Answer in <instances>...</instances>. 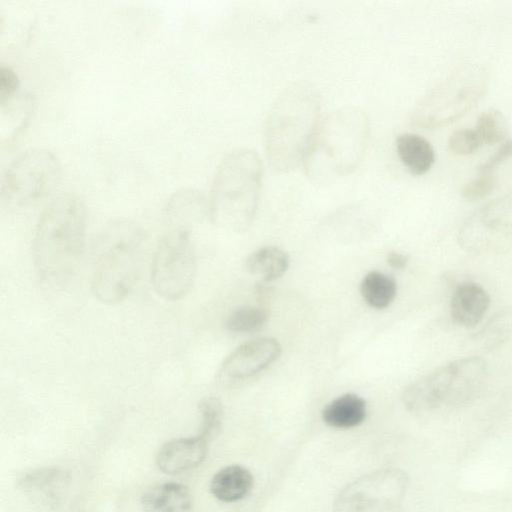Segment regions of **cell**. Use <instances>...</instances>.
Here are the masks:
<instances>
[{
    "label": "cell",
    "mask_w": 512,
    "mask_h": 512,
    "mask_svg": "<svg viewBox=\"0 0 512 512\" xmlns=\"http://www.w3.org/2000/svg\"><path fill=\"white\" fill-rule=\"evenodd\" d=\"M86 227V207L76 195H61L45 207L32 243L35 272L44 288L63 289L75 276L84 252Z\"/></svg>",
    "instance_id": "cell-1"
},
{
    "label": "cell",
    "mask_w": 512,
    "mask_h": 512,
    "mask_svg": "<svg viewBox=\"0 0 512 512\" xmlns=\"http://www.w3.org/2000/svg\"><path fill=\"white\" fill-rule=\"evenodd\" d=\"M320 96L307 83L288 87L273 104L265 126V149L271 166L281 172L303 164L319 125Z\"/></svg>",
    "instance_id": "cell-2"
},
{
    "label": "cell",
    "mask_w": 512,
    "mask_h": 512,
    "mask_svg": "<svg viewBox=\"0 0 512 512\" xmlns=\"http://www.w3.org/2000/svg\"><path fill=\"white\" fill-rule=\"evenodd\" d=\"M144 233L128 219L107 223L94 243L91 290L105 304L125 299L141 271Z\"/></svg>",
    "instance_id": "cell-3"
},
{
    "label": "cell",
    "mask_w": 512,
    "mask_h": 512,
    "mask_svg": "<svg viewBox=\"0 0 512 512\" xmlns=\"http://www.w3.org/2000/svg\"><path fill=\"white\" fill-rule=\"evenodd\" d=\"M262 179L257 153L237 149L229 153L215 173L209 199L212 221L228 230L243 231L256 213Z\"/></svg>",
    "instance_id": "cell-4"
},
{
    "label": "cell",
    "mask_w": 512,
    "mask_h": 512,
    "mask_svg": "<svg viewBox=\"0 0 512 512\" xmlns=\"http://www.w3.org/2000/svg\"><path fill=\"white\" fill-rule=\"evenodd\" d=\"M368 137L369 121L362 110L344 107L332 112L321 120L303 163L307 174L323 180L350 173L362 161Z\"/></svg>",
    "instance_id": "cell-5"
},
{
    "label": "cell",
    "mask_w": 512,
    "mask_h": 512,
    "mask_svg": "<svg viewBox=\"0 0 512 512\" xmlns=\"http://www.w3.org/2000/svg\"><path fill=\"white\" fill-rule=\"evenodd\" d=\"M487 374L484 359L472 356L457 359L413 381L403 390L401 400L412 413L462 406L479 394Z\"/></svg>",
    "instance_id": "cell-6"
},
{
    "label": "cell",
    "mask_w": 512,
    "mask_h": 512,
    "mask_svg": "<svg viewBox=\"0 0 512 512\" xmlns=\"http://www.w3.org/2000/svg\"><path fill=\"white\" fill-rule=\"evenodd\" d=\"M486 82L484 70L477 65L455 68L420 100L413 112V122L435 128L456 120L481 98Z\"/></svg>",
    "instance_id": "cell-7"
},
{
    "label": "cell",
    "mask_w": 512,
    "mask_h": 512,
    "mask_svg": "<svg viewBox=\"0 0 512 512\" xmlns=\"http://www.w3.org/2000/svg\"><path fill=\"white\" fill-rule=\"evenodd\" d=\"M60 178L61 165L51 151L27 149L7 166L1 182V200L9 208L33 205L49 196Z\"/></svg>",
    "instance_id": "cell-8"
},
{
    "label": "cell",
    "mask_w": 512,
    "mask_h": 512,
    "mask_svg": "<svg viewBox=\"0 0 512 512\" xmlns=\"http://www.w3.org/2000/svg\"><path fill=\"white\" fill-rule=\"evenodd\" d=\"M167 227L153 257L151 283L160 297L175 301L190 291L196 275V259L190 228Z\"/></svg>",
    "instance_id": "cell-9"
},
{
    "label": "cell",
    "mask_w": 512,
    "mask_h": 512,
    "mask_svg": "<svg viewBox=\"0 0 512 512\" xmlns=\"http://www.w3.org/2000/svg\"><path fill=\"white\" fill-rule=\"evenodd\" d=\"M408 485L407 474L397 468L367 473L339 492L333 512H395L405 498Z\"/></svg>",
    "instance_id": "cell-10"
},
{
    "label": "cell",
    "mask_w": 512,
    "mask_h": 512,
    "mask_svg": "<svg viewBox=\"0 0 512 512\" xmlns=\"http://www.w3.org/2000/svg\"><path fill=\"white\" fill-rule=\"evenodd\" d=\"M462 249L473 253L503 250L512 243V192L490 201L469 218L459 232Z\"/></svg>",
    "instance_id": "cell-11"
},
{
    "label": "cell",
    "mask_w": 512,
    "mask_h": 512,
    "mask_svg": "<svg viewBox=\"0 0 512 512\" xmlns=\"http://www.w3.org/2000/svg\"><path fill=\"white\" fill-rule=\"evenodd\" d=\"M280 354L281 345L275 338L260 337L247 341L226 357L218 377L220 381L246 379L270 366Z\"/></svg>",
    "instance_id": "cell-12"
},
{
    "label": "cell",
    "mask_w": 512,
    "mask_h": 512,
    "mask_svg": "<svg viewBox=\"0 0 512 512\" xmlns=\"http://www.w3.org/2000/svg\"><path fill=\"white\" fill-rule=\"evenodd\" d=\"M208 443L199 435L167 441L157 452L156 464L162 472L170 475L192 470L205 459Z\"/></svg>",
    "instance_id": "cell-13"
},
{
    "label": "cell",
    "mask_w": 512,
    "mask_h": 512,
    "mask_svg": "<svg viewBox=\"0 0 512 512\" xmlns=\"http://www.w3.org/2000/svg\"><path fill=\"white\" fill-rule=\"evenodd\" d=\"M489 305L490 297L482 286L474 282H463L452 294L451 318L459 326L473 327L481 321Z\"/></svg>",
    "instance_id": "cell-14"
},
{
    "label": "cell",
    "mask_w": 512,
    "mask_h": 512,
    "mask_svg": "<svg viewBox=\"0 0 512 512\" xmlns=\"http://www.w3.org/2000/svg\"><path fill=\"white\" fill-rule=\"evenodd\" d=\"M192 504L188 487L177 482L155 485L142 495L144 512H187Z\"/></svg>",
    "instance_id": "cell-15"
},
{
    "label": "cell",
    "mask_w": 512,
    "mask_h": 512,
    "mask_svg": "<svg viewBox=\"0 0 512 512\" xmlns=\"http://www.w3.org/2000/svg\"><path fill=\"white\" fill-rule=\"evenodd\" d=\"M253 475L241 465H229L217 471L210 481V492L218 500L236 502L253 488Z\"/></svg>",
    "instance_id": "cell-16"
},
{
    "label": "cell",
    "mask_w": 512,
    "mask_h": 512,
    "mask_svg": "<svg viewBox=\"0 0 512 512\" xmlns=\"http://www.w3.org/2000/svg\"><path fill=\"white\" fill-rule=\"evenodd\" d=\"M366 414L365 400L357 394L346 393L330 401L321 416L328 426L347 429L360 425Z\"/></svg>",
    "instance_id": "cell-17"
},
{
    "label": "cell",
    "mask_w": 512,
    "mask_h": 512,
    "mask_svg": "<svg viewBox=\"0 0 512 512\" xmlns=\"http://www.w3.org/2000/svg\"><path fill=\"white\" fill-rule=\"evenodd\" d=\"M396 149L401 162L414 175L426 173L435 160L432 145L418 134H400L396 140Z\"/></svg>",
    "instance_id": "cell-18"
},
{
    "label": "cell",
    "mask_w": 512,
    "mask_h": 512,
    "mask_svg": "<svg viewBox=\"0 0 512 512\" xmlns=\"http://www.w3.org/2000/svg\"><path fill=\"white\" fill-rule=\"evenodd\" d=\"M245 267L250 274L270 282L285 274L289 267V256L279 247L264 246L246 258Z\"/></svg>",
    "instance_id": "cell-19"
},
{
    "label": "cell",
    "mask_w": 512,
    "mask_h": 512,
    "mask_svg": "<svg viewBox=\"0 0 512 512\" xmlns=\"http://www.w3.org/2000/svg\"><path fill=\"white\" fill-rule=\"evenodd\" d=\"M512 337V308H503L495 313L477 332L471 336L474 348L489 352Z\"/></svg>",
    "instance_id": "cell-20"
},
{
    "label": "cell",
    "mask_w": 512,
    "mask_h": 512,
    "mask_svg": "<svg viewBox=\"0 0 512 512\" xmlns=\"http://www.w3.org/2000/svg\"><path fill=\"white\" fill-rule=\"evenodd\" d=\"M360 293L370 307L384 309L393 302L397 294V283L390 275L371 271L363 277Z\"/></svg>",
    "instance_id": "cell-21"
},
{
    "label": "cell",
    "mask_w": 512,
    "mask_h": 512,
    "mask_svg": "<svg viewBox=\"0 0 512 512\" xmlns=\"http://www.w3.org/2000/svg\"><path fill=\"white\" fill-rule=\"evenodd\" d=\"M269 312L260 306H245L234 310L226 319L227 330L234 333H253L268 321Z\"/></svg>",
    "instance_id": "cell-22"
},
{
    "label": "cell",
    "mask_w": 512,
    "mask_h": 512,
    "mask_svg": "<svg viewBox=\"0 0 512 512\" xmlns=\"http://www.w3.org/2000/svg\"><path fill=\"white\" fill-rule=\"evenodd\" d=\"M200 428L197 435L211 441L220 431L223 421V407L215 397H206L199 402Z\"/></svg>",
    "instance_id": "cell-23"
},
{
    "label": "cell",
    "mask_w": 512,
    "mask_h": 512,
    "mask_svg": "<svg viewBox=\"0 0 512 512\" xmlns=\"http://www.w3.org/2000/svg\"><path fill=\"white\" fill-rule=\"evenodd\" d=\"M475 131L482 144H493L502 141L507 134L504 116L497 110H487L477 118Z\"/></svg>",
    "instance_id": "cell-24"
},
{
    "label": "cell",
    "mask_w": 512,
    "mask_h": 512,
    "mask_svg": "<svg viewBox=\"0 0 512 512\" xmlns=\"http://www.w3.org/2000/svg\"><path fill=\"white\" fill-rule=\"evenodd\" d=\"M482 142L475 129L461 128L455 130L448 139L449 149L459 155H468L475 152Z\"/></svg>",
    "instance_id": "cell-25"
},
{
    "label": "cell",
    "mask_w": 512,
    "mask_h": 512,
    "mask_svg": "<svg viewBox=\"0 0 512 512\" xmlns=\"http://www.w3.org/2000/svg\"><path fill=\"white\" fill-rule=\"evenodd\" d=\"M496 185V178L492 172H479L477 176L470 179L462 188V196L475 201L488 195Z\"/></svg>",
    "instance_id": "cell-26"
},
{
    "label": "cell",
    "mask_w": 512,
    "mask_h": 512,
    "mask_svg": "<svg viewBox=\"0 0 512 512\" xmlns=\"http://www.w3.org/2000/svg\"><path fill=\"white\" fill-rule=\"evenodd\" d=\"M60 477V471L45 469L33 471L32 473L27 474L23 480V486L31 489H39L43 488L46 485H49L53 481H57Z\"/></svg>",
    "instance_id": "cell-27"
},
{
    "label": "cell",
    "mask_w": 512,
    "mask_h": 512,
    "mask_svg": "<svg viewBox=\"0 0 512 512\" xmlns=\"http://www.w3.org/2000/svg\"><path fill=\"white\" fill-rule=\"evenodd\" d=\"M18 87V77L15 71L9 66L2 65L0 68V102L3 103L11 98Z\"/></svg>",
    "instance_id": "cell-28"
},
{
    "label": "cell",
    "mask_w": 512,
    "mask_h": 512,
    "mask_svg": "<svg viewBox=\"0 0 512 512\" xmlns=\"http://www.w3.org/2000/svg\"><path fill=\"white\" fill-rule=\"evenodd\" d=\"M512 156V139L506 140L480 167L479 172H492L503 161Z\"/></svg>",
    "instance_id": "cell-29"
},
{
    "label": "cell",
    "mask_w": 512,
    "mask_h": 512,
    "mask_svg": "<svg viewBox=\"0 0 512 512\" xmlns=\"http://www.w3.org/2000/svg\"><path fill=\"white\" fill-rule=\"evenodd\" d=\"M387 263L394 269H404L408 264V257L403 253L392 251L387 255Z\"/></svg>",
    "instance_id": "cell-30"
}]
</instances>
